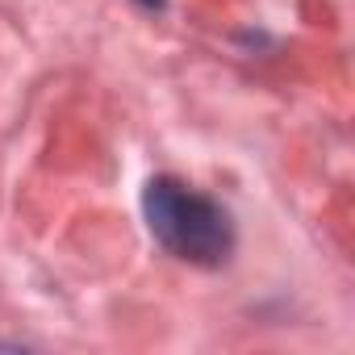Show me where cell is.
Here are the masks:
<instances>
[{
  "mask_svg": "<svg viewBox=\"0 0 355 355\" xmlns=\"http://www.w3.org/2000/svg\"><path fill=\"white\" fill-rule=\"evenodd\" d=\"M142 209H146L150 234L171 255L201 263V268H218V263L230 259L234 226H230L226 209L218 201H209L205 193L189 189L184 180H171V175L150 180L146 197H142Z\"/></svg>",
  "mask_w": 355,
  "mask_h": 355,
  "instance_id": "6da1fadb",
  "label": "cell"
},
{
  "mask_svg": "<svg viewBox=\"0 0 355 355\" xmlns=\"http://www.w3.org/2000/svg\"><path fill=\"white\" fill-rule=\"evenodd\" d=\"M142 5H163V0H142Z\"/></svg>",
  "mask_w": 355,
  "mask_h": 355,
  "instance_id": "7a4b0ae2",
  "label": "cell"
}]
</instances>
